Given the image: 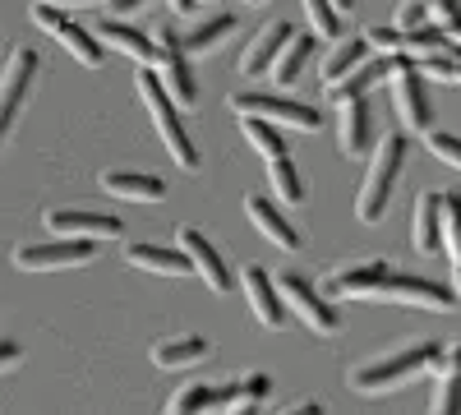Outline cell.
<instances>
[{
  "instance_id": "obj_39",
  "label": "cell",
  "mask_w": 461,
  "mask_h": 415,
  "mask_svg": "<svg viewBox=\"0 0 461 415\" xmlns=\"http://www.w3.org/2000/svg\"><path fill=\"white\" fill-rule=\"evenodd\" d=\"M102 5L111 10V19H125V14H134V10H143L148 0H102Z\"/></svg>"
},
{
  "instance_id": "obj_4",
  "label": "cell",
  "mask_w": 461,
  "mask_h": 415,
  "mask_svg": "<svg viewBox=\"0 0 461 415\" xmlns=\"http://www.w3.org/2000/svg\"><path fill=\"white\" fill-rule=\"evenodd\" d=\"M37 74H42V56L32 47H14L5 69H0V158H5V143H10L19 116H23L28 97H32Z\"/></svg>"
},
{
  "instance_id": "obj_43",
  "label": "cell",
  "mask_w": 461,
  "mask_h": 415,
  "mask_svg": "<svg viewBox=\"0 0 461 415\" xmlns=\"http://www.w3.org/2000/svg\"><path fill=\"white\" fill-rule=\"evenodd\" d=\"M447 37H452V42H461V14H456V19L447 23Z\"/></svg>"
},
{
  "instance_id": "obj_35",
  "label": "cell",
  "mask_w": 461,
  "mask_h": 415,
  "mask_svg": "<svg viewBox=\"0 0 461 415\" xmlns=\"http://www.w3.org/2000/svg\"><path fill=\"white\" fill-rule=\"evenodd\" d=\"M425 139H429V153L438 158V162H447V167H456L461 171V134H447V130H425Z\"/></svg>"
},
{
  "instance_id": "obj_45",
  "label": "cell",
  "mask_w": 461,
  "mask_h": 415,
  "mask_svg": "<svg viewBox=\"0 0 461 415\" xmlns=\"http://www.w3.org/2000/svg\"><path fill=\"white\" fill-rule=\"evenodd\" d=\"M245 5H267V0H245Z\"/></svg>"
},
{
  "instance_id": "obj_8",
  "label": "cell",
  "mask_w": 461,
  "mask_h": 415,
  "mask_svg": "<svg viewBox=\"0 0 461 415\" xmlns=\"http://www.w3.org/2000/svg\"><path fill=\"white\" fill-rule=\"evenodd\" d=\"M277 291H282V300H286V314H295L310 332L332 337V332L341 328L337 305H332V300H328L310 277H300V273H282V277H277Z\"/></svg>"
},
{
  "instance_id": "obj_1",
  "label": "cell",
  "mask_w": 461,
  "mask_h": 415,
  "mask_svg": "<svg viewBox=\"0 0 461 415\" xmlns=\"http://www.w3.org/2000/svg\"><path fill=\"white\" fill-rule=\"evenodd\" d=\"M443 360V342H415V347H402V351H388V356H374V360H360L351 369V388L360 397H383V392H397L415 379L434 374V365Z\"/></svg>"
},
{
  "instance_id": "obj_21",
  "label": "cell",
  "mask_w": 461,
  "mask_h": 415,
  "mask_svg": "<svg viewBox=\"0 0 461 415\" xmlns=\"http://www.w3.org/2000/svg\"><path fill=\"white\" fill-rule=\"evenodd\" d=\"M97 42L102 47H115L121 56H130L139 65H158V42H152V32L130 28L125 19H102L97 23Z\"/></svg>"
},
{
  "instance_id": "obj_32",
  "label": "cell",
  "mask_w": 461,
  "mask_h": 415,
  "mask_svg": "<svg viewBox=\"0 0 461 415\" xmlns=\"http://www.w3.org/2000/svg\"><path fill=\"white\" fill-rule=\"evenodd\" d=\"M240 130L249 139V148L263 158V162H273V158H286V139L273 121H258V116H240Z\"/></svg>"
},
{
  "instance_id": "obj_44",
  "label": "cell",
  "mask_w": 461,
  "mask_h": 415,
  "mask_svg": "<svg viewBox=\"0 0 461 415\" xmlns=\"http://www.w3.org/2000/svg\"><path fill=\"white\" fill-rule=\"evenodd\" d=\"M332 5H337V10H341V14H346V10H351V0H332Z\"/></svg>"
},
{
  "instance_id": "obj_33",
  "label": "cell",
  "mask_w": 461,
  "mask_h": 415,
  "mask_svg": "<svg viewBox=\"0 0 461 415\" xmlns=\"http://www.w3.org/2000/svg\"><path fill=\"white\" fill-rule=\"evenodd\" d=\"M304 14H310V28L319 42H337L341 37V10L332 0H304Z\"/></svg>"
},
{
  "instance_id": "obj_27",
  "label": "cell",
  "mask_w": 461,
  "mask_h": 415,
  "mask_svg": "<svg viewBox=\"0 0 461 415\" xmlns=\"http://www.w3.org/2000/svg\"><path fill=\"white\" fill-rule=\"evenodd\" d=\"M230 32H236V14H208V19H199V23H189V32L180 37V47H185L189 60H194V56L217 51Z\"/></svg>"
},
{
  "instance_id": "obj_36",
  "label": "cell",
  "mask_w": 461,
  "mask_h": 415,
  "mask_svg": "<svg viewBox=\"0 0 461 415\" xmlns=\"http://www.w3.org/2000/svg\"><path fill=\"white\" fill-rule=\"evenodd\" d=\"M429 23V5L425 0H402V10H397V28H425Z\"/></svg>"
},
{
  "instance_id": "obj_29",
  "label": "cell",
  "mask_w": 461,
  "mask_h": 415,
  "mask_svg": "<svg viewBox=\"0 0 461 415\" xmlns=\"http://www.w3.org/2000/svg\"><path fill=\"white\" fill-rule=\"evenodd\" d=\"M369 56V42H365V32L360 37H337L332 51L323 56V84H337L341 74H351L360 60Z\"/></svg>"
},
{
  "instance_id": "obj_41",
  "label": "cell",
  "mask_w": 461,
  "mask_h": 415,
  "mask_svg": "<svg viewBox=\"0 0 461 415\" xmlns=\"http://www.w3.org/2000/svg\"><path fill=\"white\" fill-rule=\"evenodd\" d=\"M167 5H171L176 14H194V10H199V0H167Z\"/></svg>"
},
{
  "instance_id": "obj_17",
  "label": "cell",
  "mask_w": 461,
  "mask_h": 415,
  "mask_svg": "<svg viewBox=\"0 0 461 415\" xmlns=\"http://www.w3.org/2000/svg\"><path fill=\"white\" fill-rule=\"evenodd\" d=\"M245 217H249V226L263 236V240H273L277 249H286V254H295L300 245H304V236H300V226L267 199V194H245Z\"/></svg>"
},
{
  "instance_id": "obj_20",
  "label": "cell",
  "mask_w": 461,
  "mask_h": 415,
  "mask_svg": "<svg viewBox=\"0 0 461 415\" xmlns=\"http://www.w3.org/2000/svg\"><path fill=\"white\" fill-rule=\"evenodd\" d=\"M295 28L286 23V19H273L267 28H258L249 42H245V51H240V74L245 79H258L263 69H273V60H277V51L286 47V37H291Z\"/></svg>"
},
{
  "instance_id": "obj_6",
  "label": "cell",
  "mask_w": 461,
  "mask_h": 415,
  "mask_svg": "<svg viewBox=\"0 0 461 415\" xmlns=\"http://www.w3.org/2000/svg\"><path fill=\"white\" fill-rule=\"evenodd\" d=\"M97 258V240L84 236H56V240H23L14 245L10 263L23 273H60V268H84Z\"/></svg>"
},
{
  "instance_id": "obj_19",
  "label": "cell",
  "mask_w": 461,
  "mask_h": 415,
  "mask_svg": "<svg viewBox=\"0 0 461 415\" xmlns=\"http://www.w3.org/2000/svg\"><path fill=\"white\" fill-rule=\"evenodd\" d=\"M125 263L139 273H158V277H189V254L180 245H152V240H130Z\"/></svg>"
},
{
  "instance_id": "obj_11",
  "label": "cell",
  "mask_w": 461,
  "mask_h": 415,
  "mask_svg": "<svg viewBox=\"0 0 461 415\" xmlns=\"http://www.w3.org/2000/svg\"><path fill=\"white\" fill-rule=\"evenodd\" d=\"M393 102H397V116L411 134H425L434 125V102L425 88V74H420V65L411 56L393 69Z\"/></svg>"
},
{
  "instance_id": "obj_31",
  "label": "cell",
  "mask_w": 461,
  "mask_h": 415,
  "mask_svg": "<svg viewBox=\"0 0 461 415\" xmlns=\"http://www.w3.org/2000/svg\"><path fill=\"white\" fill-rule=\"evenodd\" d=\"M267 190L277 194V203H291V208L304 203V194H310V190H304L300 167L291 158H273V162H267Z\"/></svg>"
},
{
  "instance_id": "obj_18",
  "label": "cell",
  "mask_w": 461,
  "mask_h": 415,
  "mask_svg": "<svg viewBox=\"0 0 461 415\" xmlns=\"http://www.w3.org/2000/svg\"><path fill=\"white\" fill-rule=\"evenodd\" d=\"M406 56H383V51H369L351 74H341L337 84H323V93H328V102L337 106V102H346V97H356V93H369V88H378L383 79H393V69L402 65Z\"/></svg>"
},
{
  "instance_id": "obj_16",
  "label": "cell",
  "mask_w": 461,
  "mask_h": 415,
  "mask_svg": "<svg viewBox=\"0 0 461 415\" xmlns=\"http://www.w3.org/2000/svg\"><path fill=\"white\" fill-rule=\"evenodd\" d=\"M176 245L189 254V268L203 277L208 291H217V295L230 291V268H226V258L217 254V245L199 231V226H180V231H176Z\"/></svg>"
},
{
  "instance_id": "obj_3",
  "label": "cell",
  "mask_w": 461,
  "mask_h": 415,
  "mask_svg": "<svg viewBox=\"0 0 461 415\" xmlns=\"http://www.w3.org/2000/svg\"><path fill=\"white\" fill-rule=\"evenodd\" d=\"M134 84H139V97H143L148 116H152V130H158V139H162V148L171 153V162H176L180 171H199L203 158H199L194 139H189V130H185V121H180L176 97L162 88L158 69H152V65H139V79H134Z\"/></svg>"
},
{
  "instance_id": "obj_22",
  "label": "cell",
  "mask_w": 461,
  "mask_h": 415,
  "mask_svg": "<svg viewBox=\"0 0 461 415\" xmlns=\"http://www.w3.org/2000/svg\"><path fill=\"white\" fill-rule=\"evenodd\" d=\"M102 194L111 199H130V203H162L167 199V185L148 171H102Z\"/></svg>"
},
{
  "instance_id": "obj_37",
  "label": "cell",
  "mask_w": 461,
  "mask_h": 415,
  "mask_svg": "<svg viewBox=\"0 0 461 415\" xmlns=\"http://www.w3.org/2000/svg\"><path fill=\"white\" fill-rule=\"evenodd\" d=\"M425 5H429V23H438V28H447L461 14V0H425Z\"/></svg>"
},
{
  "instance_id": "obj_24",
  "label": "cell",
  "mask_w": 461,
  "mask_h": 415,
  "mask_svg": "<svg viewBox=\"0 0 461 415\" xmlns=\"http://www.w3.org/2000/svg\"><path fill=\"white\" fill-rule=\"evenodd\" d=\"M429 410H438V415L461 410V342L443 347V360L434 365V401H429Z\"/></svg>"
},
{
  "instance_id": "obj_38",
  "label": "cell",
  "mask_w": 461,
  "mask_h": 415,
  "mask_svg": "<svg viewBox=\"0 0 461 415\" xmlns=\"http://www.w3.org/2000/svg\"><path fill=\"white\" fill-rule=\"evenodd\" d=\"M19 360H23V347H19V342H5V337H0V374L14 369Z\"/></svg>"
},
{
  "instance_id": "obj_10",
  "label": "cell",
  "mask_w": 461,
  "mask_h": 415,
  "mask_svg": "<svg viewBox=\"0 0 461 415\" xmlns=\"http://www.w3.org/2000/svg\"><path fill=\"white\" fill-rule=\"evenodd\" d=\"M374 300H383V305L434 310V314H447V310H456V305H461L452 286L429 282V277H411V273H388V277H383V286L374 291Z\"/></svg>"
},
{
  "instance_id": "obj_9",
  "label": "cell",
  "mask_w": 461,
  "mask_h": 415,
  "mask_svg": "<svg viewBox=\"0 0 461 415\" xmlns=\"http://www.w3.org/2000/svg\"><path fill=\"white\" fill-rule=\"evenodd\" d=\"M152 42H158V79L162 88L176 97V106H194L199 102V84H194V65H189L185 47H180V32H171L167 23L152 28Z\"/></svg>"
},
{
  "instance_id": "obj_7",
  "label": "cell",
  "mask_w": 461,
  "mask_h": 415,
  "mask_svg": "<svg viewBox=\"0 0 461 415\" xmlns=\"http://www.w3.org/2000/svg\"><path fill=\"white\" fill-rule=\"evenodd\" d=\"M28 19L42 28L47 37H56V42L79 60L84 69H102V60H106V47L97 42V32H88V28H79L65 10H56V5H42V0H32L28 5Z\"/></svg>"
},
{
  "instance_id": "obj_34",
  "label": "cell",
  "mask_w": 461,
  "mask_h": 415,
  "mask_svg": "<svg viewBox=\"0 0 461 415\" xmlns=\"http://www.w3.org/2000/svg\"><path fill=\"white\" fill-rule=\"evenodd\" d=\"M267 397H273V379H267V374H245V379L236 383V401H230V410H254Z\"/></svg>"
},
{
  "instance_id": "obj_42",
  "label": "cell",
  "mask_w": 461,
  "mask_h": 415,
  "mask_svg": "<svg viewBox=\"0 0 461 415\" xmlns=\"http://www.w3.org/2000/svg\"><path fill=\"white\" fill-rule=\"evenodd\" d=\"M286 410H300V415H319V410H323V406H319V401H291V406H286Z\"/></svg>"
},
{
  "instance_id": "obj_28",
  "label": "cell",
  "mask_w": 461,
  "mask_h": 415,
  "mask_svg": "<svg viewBox=\"0 0 461 415\" xmlns=\"http://www.w3.org/2000/svg\"><path fill=\"white\" fill-rule=\"evenodd\" d=\"M314 60V37L310 32H291L286 37V47L277 51V60H273V79L282 84V88H291L300 74H304V65Z\"/></svg>"
},
{
  "instance_id": "obj_15",
  "label": "cell",
  "mask_w": 461,
  "mask_h": 415,
  "mask_svg": "<svg viewBox=\"0 0 461 415\" xmlns=\"http://www.w3.org/2000/svg\"><path fill=\"white\" fill-rule=\"evenodd\" d=\"M47 226L56 236H84V240H121L125 236V221L121 217H106V212H93V208H51L47 212Z\"/></svg>"
},
{
  "instance_id": "obj_23",
  "label": "cell",
  "mask_w": 461,
  "mask_h": 415,
  "mask_svg": "<svg viewBox=\"0 0 461 415\" xmlns=\"http://www.w3.org/2000/svg\"><path fill=\"white\" fill-rule=\"evenodd\" d=\"M411 245L420 254H438L443 249V194L425 190L415 199V212H411Z\"/></svg>"
},
{
  "instance_id": "obj_13",
  "label": "cell",
  "mask_w": 461,
  "mask_h": 415,
  "mask_svg": "<svg viewBox=\"0 0 461 415\" xmlns=\"http://www.w3.org/2000/svg\"><path fill=\"white\" fill-rule=\"evenodd\" d=\"M337 143L346 158H365L374 148V106H369V93H356L337 102Z\"/></svg>"
},
{
  "instance_id": "obj_30",
  "label": "cell",
  "mask_w": 461,
  "mask_h": 415,
  "mask_svg": "<svg viewBox=\"0 0 461 415\" xmlns=\"http://www.w3.org/2000/svg\"><path fill=\"white\" fill-rule=\"evenodd\" d=\"M443 249L452 263V291L461 300V194H443Z\"/></svg>"
},
{
  "instance_id": "obj_40",
  "label": "cell",
  "mask_w": 461,
  "mask_h": 415,
  "mask_svg": "<svg viewBox=\"0 0 461 415\" xmlns=\"http://www.w3.org/2000/svg\"><path fill=\"white\" fill-rule=\"evenodd\" d=\"M42 5H56V10H88V5H102V0H42Z\"/></svg>"
},
{
  "instance_id": "obj_12",
  "label": "cell",
  "mask_w": 461,
  "mask_h": 415,
  "mask_svg": "<svg viewBox=\"0 0 461 415\" xmlns=\"http://www.w3.org/2000/svg\"><path fill=\"white\" fill-rule=\"evenodd\" d=\"M388 258H360V263H341V268H332L323 277V295L328 300H374V291L383 286V277H388Z\"/></svg>"
},
{
  "instance_id": "obj_25",
  "label": "cell",
  "mask_w": 461,
  "mask_h": 415,
  "mask_svg": "<svg viewBox=\"0 0 461 415\" xmlns=\"http://www.w3.org/2000/svg\"><path fill=\"white\" fill-rule=\"evenodd\" d=\"M212 356V347H208V337H162L158 347H152V365L158 369H189V365H199V360H208Z\"/></svg>"
},
{
  "instance_id": "obj_14",
  "label": "cell",
  "mask_w": 461,
  "mask_h": 415,
  "mask_svg": "<svg viewBox=\"0 0 461 415\" xmlns=\"http://www.w3.org/2000/svg\"><path fill=\"white\" fill-rule=\"evenodd\" d=\"M240 286H245V300H249L254 319H258L267 332H282V328H286V300H282V291H277V277H267L263 263H249L245 277H240Z\"/></svg>"
},
{
  "instance_id": "obj_26",
  "label": "cell",
  "mask_w": 461,
  "mask_h": 415,
  "mask_svg": "<svg viewBox=\"0 0 461 415\" xmlns=\"http://www.w3.org/2000/svg\"><path fill=\"white\" fill-rule=\"evenodd\" d=\"M236 401V383H185L171 392L167 410H230Z\"/></svg>"
},
{
  "instance_id": "obj_2",
  "label": "cell",
  "mask_w": 461,
  "mask_h": 415,
  "mask_svg": "<svg viewBox=\"0 0 461 415\" xmlns=\"http://www.w3.org/2000/svg\"><path fill=\"white\" fill-rule=\"evenodd\" d=\"M402 171H406V134H402V130H388L383 139H374L369 171H365L360 194H356V217H360L365 226L383 221V212H388V203H393V190H397Z\"/></svg>"
},
{
  "instance_id": "obj_5",
  "label": "cell",
  "mask_w": 461,
  "mask_h": 415,
  "mask_svg": "<svg viewBox=\"0 0 461 415\" xmlns=\"http://www.w3.org/2000/svg\"><path fill=\"white\" fill-rule=\"evenodd\" d=\"M226 106L236 111V116H258V121H273V125H291L300 134H319L323 130V116L314 106H304L286 93H258V88H240L230 93Z\"/></svg>"
}]
</instances>
